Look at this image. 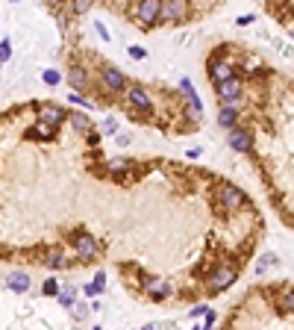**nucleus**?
Returning a JSON list of instances; mask_svg holds the SVG:
<instances>
[{
  "label": "nucleus",
  "instance_id": "f257e3e1",
  "mask_svg": "<svg viewBox=\"0 0 294 330\" xmlns=\"http://www.w3.org/2000/svg\"><path fill=\"white\" fill-rule=\"evenodd\" d=\"M235 280H238L235 265H229V263L218 265V268L209 274V292H212V295H221V292H224V289H229Z\"/></svg>",
  "mask_w": 294,
  "mask_h": 330
},
{
  "label": "nucleus",
  "instance_id": "f03ea898",
  "mask_svg": "<svg viewBox=\"0 0 294 330\" xmlns=\"http://www.w3.org/2000/svg\"><path fill=\"white\" fill-rule=\"evenodd\" d=\"M218 203H221L227 212H238V209H244V203H247V195H244L238 186H232V183H224V186H218Z\"/></svg>",
  "mask_w": 294,
  "mask_h": 330
},
{
  "label": "nucleus",
  "instance_id": "7ed1b4c3",
  "mask_svg": "<svg viewBox=\"0 0 294 330\" xmlns=\"http://www.w3.org/2000/svg\"><path fill=\"white\" fill-rule=\"evenodd\" d=\"M206 65H209V80H212L215 86H218V83H224V80H229V77L235 74V71H232L235 65L224 56V50H215V53L209 56V62H206Z\"/></svg>",
  "mask_w": 294,
  "mask_h": 330
},
{
  "label": "nucleus",
  "instance_id": "20e7f679",
  "mask_svg": "<svg viewBox=\"0 0 294 330\" xmlns=\"http://www.w3.org/2000/svg\"><path fill=\"white\" fill-rule=\"evenodd\" d=\"M74 248H77V257H80L83 263L98 260V254H100L98 239H95L92 233H86V230H77V233H74Z\"/></svg>",
  "mask_w": 294,
  "mask_h": 330
},
{
  "label": "nucleus",
  "instance_id": "39448f33",
  "mask_svg": "<svg viewBox=\"0 0 294 330\" xmlns=\"http://www.w3.org/2000/svg\"><path fill=\"white\" fill-rule=\"evenodd\" d=\"M135 18L141 21V27L162 24V0H138L135 3Z\"/></svg>",
  "mask_w": 294,
  "mask_h": 330
},
{
  "label": "nucleus",
  "instance_id": "423d86ee",
  "mask_svg": "<svg viewBox=\"0 0 294 330\" xmlns=\"http://www.w3.org/2000/svg\"><path fill=\"white\" fill-rule=\"evenodd\" d=\"M100 80H103V89L112 92V95H124V92L130 89L127 77H124L115 65H100Z\"/></svg>",
  "mask_w": 294,
  "mask_h": 330
},
{
  "label": "nucleus",
  "instance_id": "0eeeda50",
  "mask_svg": "<svg viewBox=\"0 0 294 330\" xmlns=\"http://www.w3.org/2000/svg\"><path fill=\"white\" fill-rule=\"evenodd\" d=\"M215 92H218V100H221V103H238L241 95H244V80L232 74L229 80H224V83L215 86Z\"/></svg>",
  "mask_w": 294,
  "mask_h": 330
},
{
  "label": "nucleus",
  "instance_id": "6e6552de",
  "mask_svg": "<svg viewBox=\"0 0 294 330\" xmlns=\"http://www.w3.org/2000/svg\"><path fill=\"white\" fill-rule=\"evenodd\" d=\"M189 18V0H162V24H183Z\"/></svg>",
  "mask_w": 294,
  "mask_h": 330
},
{
  "label": "nucleus",
  "instance_id": "1a4fd4ad",
  "mask_svg": "<svg viewBox=\"0 0 294 330\" xmlns=\"http://www.w3.org/2000/svg\"><path fill=\"white\" fill-rule=\"evenodd\" d=\"M177 86H180L183 98H186V103H189V118H192V121H203V103H200V98H197L192 80H186V77H183Z\"/></svg>",
  "mask_w": 294,
  "mask_h": 330
},
{
  "label": "nucleus",
  "instance_id": "9d476101",
  "mask_svg": "<svg viewBox=\"0 0 294 330\" xmlns=\"http://www.w3.org/2000/svg\"><path fill=\"white\" fill-rule=\"evenodd\" d=\"M124 95H127V100H130L132 109H138V112H144V115L153 112V98H150V92H147L144 86H130Z\"/></svg>",
  "mask_w": 294,
  "mask_h": 330
},
{
  "label": "nucleus",
  "instance_id": "9b49d317",
  "mask_svg": "<svg viewBox=\"0 0 294 330\" xmlns=\"http://www.w3.org/2000/svg\"><path fill=\"white\" fill-rule=\"evenodd\" d=\"M227 145L235 151V154H247V151H253V130H247V127H232L229 130V139Z\"/></svg>",
  "mask_w": 294,
  "mask_h": 330
},
{
  "label": "nucleus",
  "instance_id": "f8f14e48",
  "mask_svg": "<svg viewBox=\"0 0 294 330\" xmlns=\"http://www.w3.org/2000/svg\"><path fill=\"white\" fill-rule=\"evenodd\" d=\"M141 286H144V292H147L150 301H165V298H171V283H168L165 277H147V274H144Z\"/></svg>",
  "mask_w": 294,
  "mask_h": 330
},
{
  "label": "nucleus",
  "instance_id": "ddd939ff",
  "mask_svg": "<svg viewBox=\"0 0 294 330\" xmlns=\"http://www.w3.org/2000/svg\"><path fill=\"white\" fill-rule=\"evenodd\" d=\"M38 121L53 124V127H62L68 121V112L62 106H56V103H41V106H38Z\"/></svg>",
  "mask_w": 294,
  "mask_h": 330
},
{
  "label": "nucleus",
  "instance_id": "4468645a",
  "mask_svg": "<svg viewBox=\"0 0 294 330\" xmlns=\"http://www.w3.org/2000/svg\"><path fill=\"white\" fill-rule=\"evenodd\" d=\"M132 163L130 160H121V157H115V160H106V171L118 180V183H127V180H132Z\"/></svg>",
  "mask_w": 294,
  "mask_h": 330
},
{
  "label": "nucleus",
  "instance_id": "2eb2a0df",
  "mask_svg": "<svg viewBox=\"0 0 294 330\" xmlns=\"http://www.w3.org/2000/svg\"><path fill=\"white\" fill-rule=\"evenodd\" d=\"M238 118H241L238 103H221V109H218V124H221L224 130H232V127L238 124Z\"/></svg>",
  "mask_w": 294,
  "mask_h": 330
},
{
  "label": "nucleus",
  "instance_id": "dca6fc26",
  "mask_svg": "<svg viewBox=\"0 0 294 330\" xmlns=\"http://www.w3.org/2000/svg\"><path fill=\"white\" fill-rule=\"evenodd\" d=\"M6 289L15 292V295L30 292V274H27V271H9V277H6Z\"/></svg>",
  "mask_w": 294,
  "mask_h": 330
},
{
  "label": "nucleus",
  "instance_id": "f3484780",
  "mask_svg": "<svg viewBox=\"0 0 294 330\" xmlns=\"http://www.w3.org/2000/svg\"><path fill=\"white\" fill-rule=\"evenodd\" d=\"M56 130L59 127H53V124H44V121H35V127L27 130V139H38V142H53L56 139Z\"/></svg>",
  "mask_w": 294,
  "mask_h": 330
},
{
  "label": "nucleus",
  "instance_id": "a211bd4d",
  "mask_svg": "<svg viewBox=\"0 0 294 330\" xmlns=\"http://www.w3.org/2000/svg\"><path fill=\"white\" fill-rule=\"evenodd\" d=\"M41 263L47 265V268H53V271H62V268L71 265V260L65 257V251H62V248H50V251L44 254V260H41Z\"/></svg>",
  "mask_w": 294,
  "mask_h": 330
},
{
  "label": "nucleus",
  "instance_id": "6ab92c4d",
  "mask_svg": "<svg viewBox=\"0 0 294 330\" xmlns=\"http://www.w3.org/2000/svg\"><path fill=\"white\" fill-rule=\"evenodd\" d=\"M68 83H71L77 92H86V89H89V71L83 65H71L68 68Z\"/></svg>",
  "mask_w": 294,
  "mask_h": 330
},
{
  "label": "nucleus",
  "instance_id": "aec40b11",
  "mask_svg": "<svg viewBox=\"0 0 294 330\" xmlns=\"http://www.w3.org/2000/svg\"><path fill=\"white\" fill-rule=\"evenodd\" d=\"M277 313L280 316H294V289H286L277 298Z\"/></svg>",
  "mask_w": 294,
  "mask_h": 330
},
{
  "label": "nucleus",
  "instance_id": "412c9836",
  "mask_svg": "<svg viewBox=\"0 0 294 330\" xmlns=\"http://www.w3.org/2000/svg\"><path fill=\"white\" fill-rule=\"evenodd\" d=\"M68 121L74 124V130H77V133H89V130H92V118H89V115H83V112H68Z\"/></svg>",
  "mask_w": 294,
  "mask_h": 330
},
{
  "label": "nucleus",
  "instance_id": "4be33fe9",
  "mask_svg": "<svg viewBox=\"0 0 294 330\" xmlns=\"http://www.w3.org/2000/svg\"><path fill=\"white\" fill-rule=\"evenodd\" d=\"M56 301H59L65 310H71V307H74V301H77V292H74V286H59V292H56Z\"/></svg>",
  "mask_w": 294,
  "mask_h": 330
},
{
  "label": "nucleus",
  "instance_id": "5701e85b",
  "mask_svg": "<svg viewBox=\"0 0 294 330\" xmlns=\"http://www.w3.org/2000/svg\"><path fill=\"white\" fill-rule=\"evenodd\" d=\"M62 80H65V77H62L59 68H44V71H41V83H44V86H59Z\"/></svg>",
  "mask_w": 294,
  "mask_h": 330
},
{
  "label": "nucleus",
  "instance_id": "b1692460",
  "mask_svg": "<svg viewBox=\"0 0 294 330\" xmlns=\"http://www.w3.org/2000/svg\"><path fill=\"white\" fill-rule=\"evenodd\" d=\"M89 313H92V307H89V304H83V301H74V307H71V316H74L77 322H86V319H89Z\"/></svg>",
  "mask_w": 294,
  "mask_h": 330
},
{
  "label": "nucleus",
  "instance_id": "393cba45",
  "mask_svg": "<svg viewBox=\"0 0 294 330\" xmlns=\"http://www.w3.org/2000/svg\"><path fill=\"white\" fill-rule=\"evenodd\" d=\"M92 3H95V0H71V12H74V15H86V12L92 9Z\"/></svg>",
  "mask_w": 294,
  "mask_h": 330
},
{
  "label": "nucleus",
  "instance_id": "a878e982",
  "mask_svg": "<svg viewBox=\"0 0 294 330\" xmlns=\"http://www.w3.org/2000/svg\"><path fill=\"white\" fill-rule=\"evenodd\" d=\"M56 292H59V280H44L41 295H44V298H56Z\"/></svg>",
  "mask_w": 294,
  "mask_h": 330
},
{
  "label": "nucleus",
  "instance_id": "bb28decb",
  "mask_svg": "<svg viewBox=\"0 0 294 330\" xmlns=\"http://www.w3.org/2000/svg\"><path fill=\"white\" fill-rule=\"evenodd\" d=\"M271 265H277V257H274V254H265V257H262L259 263H256V274H262V271H268Z\"/></svg>",
  "mask_w": 294,
  "mask_h": 330
},
{
  "label": "nucleus",
  "instance_id": "cd10ccee",
  "mask_svg": "<svg viewBox=\"0 0 294 330\" xmlns=\"http://www.w3.org/2000/svg\"><path fill=\"white\" fill-rule=\"evenodd\" d=\"M9 59H12V41L3 38L0 41V62H9Z\"/></svg>",
  "mask_w": 294,
  "mask_h": 330
},
{
  "label": "nucleus",
  "instance_id": "c85d7f7f",
  "mask_svg": "<svg viewBox=\"0 0 294 330\" xmlns=\"http://www.w3.org/2000/svg\"><path fill=\"white\" fill-rule=\"evenodd\" d=\"M100 130L106 133V136H115V133H118V121H115V118H103Z\"/></svg>",
  "mask_w": 294,
  "mask_h": 330
},
{
  "label": "nucleus",
  "instance_id": "c756f323",
  "mask_svg": "<svg viewBox=\"0 0 294 330\" xmlns=\"http://www.w3.org/2000/svg\"><path fill=\"white\" fill-rule=\"evenodd\" d=\"M127 50H130L132 59H147V50H144V47H138V44H130Z\"/></svg>",
  "mask_w": 294,
  "mask_h": 330
},
{
  "label": "nucleus",
  "instance_id": "7c9ffc66",
  "mask_svg": "<svg viewBox=\"0 0 294 330\" xmlns=\"http://www.w3.org/2000/svg\"><path fill=\"white\" fill-rule=\"evenodd\" d=\"M203 319H206V322H203V330H209V328H215V322H218V313H215V310H209Z\"/></svg>",
  "mask_w": 294,
  "mask_h": 330
},
{
  "label": "nucleus",
  "instance_id": "2f4dec72",
  "mask_svg": "<svg viewBox=\"0 0 294 330\" xmlns=\"http://www.w3.org/2000/svg\"><path fill=\"white\" fill-rule=\"evenodd\" d=\"M206 313H209V307H206V304H197V307H192L189 316H192V319H200V316H206Z\"/></svg>",
  "mask_w": 294,
  "mask_h": 330
},
{
  "label": "nucleus",
  "instance_id": "473e14b6",
  "mask_svg": "<svg viewBox=\"0 0 294 330\" xmlns=\"http://www.w3.org/2000/svg\"><path fill=\"white\" fill-rule=\"evenodd\" d=\"M68 100H71V103H77V106H86V109H92V103H89L86 98H80L77 92H74V95H68Z\"/></svg>",
  "mask_w": 294,
  "mask_h": 330
},
{
  "label": "nucleus",
  "instance_id": "72a5a7b5",
  "mask_svg": "<svg viewBox=\"0 0 294 330\" xmlns=\"http://www.w3.org/2000/svg\"><path fill=\"white\" fill-rule=\"evenodd\" d=\"M83 295H89V298H98V295H100V289L95 286V283H86V286H83Z\"/></svg>",
  "mask_w": 294,
  "mask_h": 330
},
{
  "label": "nucleus",
  "instance_id": "f704fd0d",
  "mask_svg": "<svg viewBox=\"0 0 294 330\" xmlns=\"http://www.w3.org/2000/svg\"><path fill=\"white\" fill-rule=\"evenodd\" d=\"M253 21H256L253 15H238V18H235V24H238V27H250Z\"/></svg>",
  "mask_w": 294,
  "mask_h": 330
},
{
  "label": "nucleus",
  "instance_id": "c9c22d12",
  "mask_svg": "<svg viewBox=\"0 0 294 330\" xmlns=\"http://www.w3.org/2000/svg\"><path fill=\"white\" fill-rule=\"evenodd\" d=\"M115 142H118L121 148H127V145L132 142V136H130V133H118V136H115Z\"/></svg>",
  "mask_w": 294,
  "mask_h": 330
},
{
  "label": "nucleus",
  "instance_id": "e433bc0d",
  "mask_svg": "<svg viewBox=\"0 0 294 330\" xmlns=\"http://www.w3.org/2000/svg\"><path fill=\"white\" fill-rule=\"evenodd\" d=\"M95 286H98L100 292H106V271H100L98 277H95Z\"/></svg>",
  "mask_w": 294,
  "mask_h": 330
},
{
  "label": "nucleus",
  "instance_id": "4c0bfd02",
  "mask_svg": "<svg viewBox=\"0 0 294 330\" xmlns=\"http://www.w3.org/2000/svg\"><path fill=\"white\" fill-rule=\"evenodd\" d=\"M95 30L100 33V38H103V41H109V38H112V35H109V30H106V27H103L100 21H95Z\"/></svg>",
  "mask_w": 294,
  "mask_h": 330
},
{
  "label": "nucleus",
  "instance_id": "58836bf2",
  "mask_svg": "<svg viewBox=\"0 0 294 330\" xmlns=\"http://www.w3.org/2000/svg\"><path fill=\"white\" fill-rule=\"evenodd\" d=\"M50 3H65V0H50Z\"/></svg>",
  "mask_w": 294,
  "mask_h": 330
},
{
  "label": "nucleus",
  "instance_id": "ea45409f",
  "mask_svg": "<svg viewBox=\"0 0 294 330\" xmlns=\"http://www.w3.org/2000/svg\"><path fill=\"white\" fill-rule=\"evenodd\" d=\"M9 3H21V0H9Z\"/></svg>",
  "mask_w": 294,
  "mask_h": 330
},
{
  "label": "nucleus",
  "instance_id": "a19ab883",
  "mask_svg": "<svg viewBox=\"0 0 294 330\" xmlns=\"http://www.w3.org/2000/svg\"><path fill=\"white\" fill-rule=\"evenodd\" d=\"M292 38H294V27H292Z\"/></svg>",
  "mask_w": 294,
  "mask_h": 330
},
{
  "label": "nucleus",
  "instance_id": "79ce46f5",
  "mask_svg": "<svg viewBox=\"0 0 294 330\" xmlns=\"http://www.w3.org/2000/svg\"><path fill=\"white\" fill-rule=\"evenodd\" d=\"M0 65H3V62H0Z\"/></svg>",
  "mask_w": 294,
  "mask_h": 330
}]
</instances>
